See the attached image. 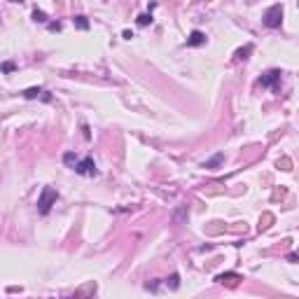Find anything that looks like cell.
Wrapping results in <instances>:
<instances>
[{
  "label": "cell",
  "instance_id": "cell-1",
  "mask_svg": "<svg viewBox=\"0 0 299 299\" xmlns=\"http://www.w3.org/2000/svg\"><path fill=\"white\" fill-rule=\"evenodd\" d=\"M59 199V194H56V190H52V187H44L43 194H40V201H38V206H40V213H49V208H52V203Z\"/></svg>",
  "mask_w": 299,
  "mask_h": 299
},
{
  "label": "cell",
  "instance_id": "cell-2",
  "mask_svg": "<svg viewBox=\"0 0 299 299\" xmlns=\"http://www.w3.org/2000/svg\"><path fill=\"white\" fill-rule=\"evenodd\" d=\"M280 19H283V5H271L267 10V14H264V23L269 28H278Z\"/></svg>",
  "mask_w": 299,
  "mask_h": 299
},
{
  "label": "cell",
  "instance_id": "cell-3",
  "mask_svg": "<svg viewBox=\"0 0 299 299\" xmlns=\"http://www.w3.org/2000/svg\"><path fill=\"white\" fill-rule=\"evenodd\" d=\"M75 171L80 173V175H96V164H94V159H82V161H77Z\"/></svg>",
  "mask_w": 299,
  "mask_h": 299
},
{
  "label": "cell",
  "instance_id": "cell-4",
  "mask_svg": "<svg viewBox=\"0 0 299 299\" xmlns=\"http://www.w3.org/2000/svg\"><path fill=\"white\" fill-rule=\"evenodd\" d=\"M278 80H280V73H278V70H269V73L264 75L259 82H262V86H274Z\"/></svg>",
  "mask_w": 299,
  "mask_h": 299
},
{
  "label": "cell",
  "instance_id": "cell-5",
  "mask_svg": "<svg viewBox=\"0 0 299 299\" xmlns=\"http://www.w3.org/2000/svg\"><path fill=\"white\" fill-rule=\"evenodd\" d=\"M206 43V35H203L201 31H192V35L187 38V44L190 47H196V44H203Z\"/></svg>",
  "mask_w": 299,
  "mask_h": 299
},
{
  "label": "cell",
  "instance_id": "cell-6",
  "mask_svg": "<svg viewBox=\"0 0 299 299\" xmlns=\"http://www.w3.org/2000/svg\"><path fill=\"white\" fill-rule=\"evenodd\" d=\"M217 280H220V283H224V280H227V283H236L238 276H236V274H227V276H217Z\"/></svg>",
  "mask_w": 299,
  "mask_h": 299
},
{
  "label": "cell",
  "instance_id": "cell-7",
  "mask_svg": "<svg viewBox=\"0 0 299 299\" xmlns=\"http://www.w3.org/2000/svg\"><path fill=\"white\" fill-rule=\"evenodd\" d=\"M64 161L68 164V166H73V169L77 166V159H75V154H73V152H68V154L64 157Z\"/></svg>",
  "mask_w": 299,
  "mask_h": 299
},
{
  "label": "cell",
  "instance_id": "cell-8",
  "mask_svg": "<svg viewBox=\"0 0 299 299\" xmlns=\"http://www.w3.org/2000/svg\"><path fill=\"white\" fill-rule=\"evenodd\" d=\"M75 23H77V28H82V31H86V28H89V23H86L85 17H77V19H75Z\"/></svg>",
  "mask_w": 299,
  "mask_h": 299
},
{
  "label": "cell",
  "instance_id": "cell-9",
  "mask_svg": "<svg viewBox=\"0 0 299 299\" xmlns=\"http://www.w3.org/2000/svg\"><path fill=\"white\" fill-rule=\"evenodd\" d=\"M250 52H253V47H250V44H248L246 49H238V52H236V59H248L246 54H250Z\"/></svg>",
  "mask_w": 299,
  "mask_h": 299
},
{
  "label": "cell",
  "instance_id": "cell-10",
  "mask_svg": "<svg viewBox=\"0 0 299 299\" xmlns=\"http://www.w3.org/2000/svg\"><path fill=\"white\" fill-rule=\"evenodd\" d=\"M38 94H40V89H35V86H33V89H26V91H23V96H26V98H35Z\"/></svg>",
  "mask_w": 299,
  "mask_h": 299
},
{
  "label": "cell",
  "instance_id": "cell-11",
  "mask_svg": "<svg viewBox=\"0 0 299 299\" xmlns=\"http://www.w3.org/2000/svg\"><path fill=\"white\" fill-rule=\"evenodd\" d=\"M150 21H152V17H150V14H140V17H138V23H140V26H148Z\"/></svg>",
  "mask_w": 299,
  "mask_h": 299
},
{
  "label": "cell",
  "instance_id": "cell-12",
  "mask_svg": "<svg viewBox=\"0 0 299 299\" xmlns=\"http://www.w3.org/2000/svg\"><path fill=\"white\" fill-rule=\"evenodd\" d=\"M220 161H222V154H217V157H213V159H211L208 164H206V169H211V166H217Z\"/></svg>",
  "mask_w": 299,
  "mask_h": 299
},
{
  "label": "cell",
  "instance_id": "cell-13",
  "mask_svg": "<svg viewBox=\"0 0 299 299\" xmlns=\"http://www.w3.org/2000/svg\"><path fill=\"white\" fill-rule=\"evenodd\" d=\"M33 17H35V21H47V19H44V12H40V10L33 12Z\"/></svg>",
  "mask_w": 299,
  "mask_h": 299
}]
</instances>
